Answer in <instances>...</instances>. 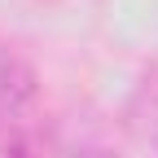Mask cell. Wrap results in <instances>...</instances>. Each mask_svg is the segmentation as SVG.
I'll return each instance as SVG.
<instances>
[{
	"label": "cell",
	"instance_id": "obj_1",
	"mask_svg": "<svg viewBox=\"0 0 158 158\" xmlns=\"http://www.w3.org/2000/svg\"><path fill=\"white\" fill-rule=\"evenodd\" d=\"M35 97V70L22 62V53L0 40V118L18 114Z\"/></svg>",
	"mask_w": 158,
	"mask_h": 158
}]
</instances>
